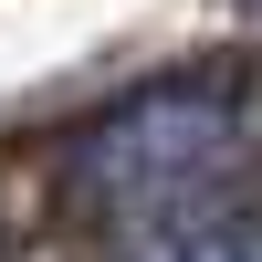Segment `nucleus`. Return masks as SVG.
Listing matches in <instances>:
<instances>
[{
	"label": "nucleus",
	"instance_id": "obj_2",
	"mask_svg": "<svg viewBox=\"0 0 262 262\" xmlns=\"http://www.w3.org/2000/svg\"><path fill=\"white\" fill-rule=\"evenodd\" d=\"M137 262H262V210H200V221H158Z\"/></svg>",
	"mask_w": 262,
	"mask_h": 262
},
{
	"label": "nucleus",
	"instance_id": "obj_1",
	"mask_svg": "<svg viewBox=\"0 0 262 262\" xmlns=\"http://www.w3.org/2000/svg\"><path fill=\"white\" fill-rule=\"evenodd\" d=\"M231 158H242L231 84H147L63 147V189L95 210H126V221H158V210H189Z\"/></svg>",
	"mask_w": 262,
	"mask_h": 262
}]
</instances>
